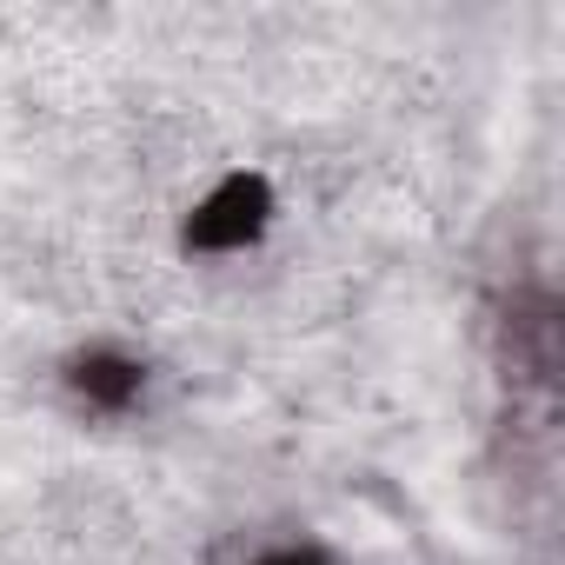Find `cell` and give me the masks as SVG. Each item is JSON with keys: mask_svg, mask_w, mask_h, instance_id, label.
Returning <instances> with one entry per match:
<instances>
[{"mask_svg": "<svg viewBox=\"0 0 565 565\" xmlns=\"http://www.w3.org/2000/svg\"><path fill=\"white\" fill-rule=\"evenodd\" d=\"M67 393L87 406V413H134L140 406V393H147V366L134 360V353H120V347H87V353H74L67 360Z\"/></svg>", "mask_w": 565, "mask_h": 565, "instance_id": "obj_2", "label": "cell"}, {"mask_svg": "<svg viewBox=\"0 0 565 565\" xmlns=\"http://www.w3.org/2000/svg\"><path fill=\"white\" fill-rule=\"evenodd\" d=\"M253 565H333L320 545H279V552H259Z\"/></svg>", "mask_w": 565, "mask_h": 565, "instance_id": "obj_3", "label": "cell"}, {"mask_svg": "<svg viewBox=\"0 0 565 565\" xmlns=\"http://www.w3.org/2000/svg\"><path fill=\"white\" fill-rule=\"evenodd\" d=\"M273 220V186L259 173H226L193 213H186V246L193 253H246Z\"/></svg>", "mask_w": 565, "mask_h": 565, "instance_id": "obj_1", "label": "cell"}]
</instances>
